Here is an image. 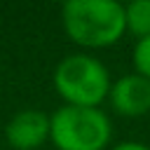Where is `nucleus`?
<instances>
[{"instance_id":"obj_3","label":"nucleus","mask_w":150,"mask_h":150,"mask_svg":"<svg viewBox=\"0 0 150 150\" xmlns=\"http://www.w3.org/2000/svg\"><path fill=\"white\" fill-rule=\"evenodd\" d=\"M112 122L101 108L61 105L49 115V141L56 150H108Z\"/></svg>"},{"instance_id":"obj_1","label":"nucleus","mask_w":150,"mask_h":150,"mask_svg":"<svg viewBox=\"0 0 150 150\" xmlns=\"http://www.w3.org/2000/svg\"><path fill=\"white\" fill-rule=\"evenodd\" d=\"M61 23L70 42L82 49H103L127 33L124 5L117 0H68L61 7Z\"/></svg>"},{"instance_id":"obj_5","label":"nucleus","mask_w":150,"mask_h":150,"mask_svg":"<svg viewBox=\"0 0 150 150\" xmlns=\"http://www.w3.org/2000/svg\"><path fill=\"white\" fill-rule=\"evenodd\" d=\"M108 101L122 117H143L150 112V80L129 73L112 82Z\"/></svg>"},{"instance_id":"obj_7","label":"nucleus","mask_w":150,"mask_h":150,"mask_svg":"<svg viewBox=\"0 0 150 150\" xmlns=\"http://www.w3.org/2000/svg\"><path fill=\"white\" fill-rule=\"evenodd\" d=\"M131 61H134V73L145 77V80H150V38L136 40Z\"/></svg>"},{"instance_id":"obj_8","label":"nucleus","mask_w":150,"mask_h":150,"mask_svg":"<svg viewBox=\"0 0 150 150\" xmlns=\"http://www.w3.org/2000/svg\"><path fill=\"white\" fill-rule=\"evenodd\" d=\"M108 150H150V148L145 143H141V141H122V143H115Z\"/></svg>"},{"instance_id":"obj_2","label":"nucleus","mask_w":150,"mask_h":150,"mask_svg":"<svg viewBox=\"0 0 150 150\" xmlns=\"http://www.w3.org/2000/svg\"><path fill=\"white\" fill-rule=\"evenodd\" d=\"M52 82L56 94L63 98V105L77 108H98L112 87L103 61L84 52L63 56L54 68Z\"/></svg>"},{"instance_id":"obj_4","label":"nucleus","mask_w":150,"mask_h":150,"mask_svg":"<svg viewBox=\"0 0 150 150\" xmlns=\"http://www.w3.org/2000/svg\"><path fill=\"white\" fill-rule=\"evenodd\" d=\"M5 141L14 150H38L49 141V115L38 108H23L5 124Z\"/></svg>"},{"instance_id":"obj_6","label":"nucleus","mask_w":150,"mask_h":150,"mask_svg":"<svg viewBox=\"0 0 150 150\" xmlns=\"http://www.w3.org/2000/svg\"><path fill=\"white\" fill-rule=\"evenodd\" d=\"M124 21L127 33L136 35L138 40L150 38V0H134L124 5Z\"/></svg>"}]
</instances>
